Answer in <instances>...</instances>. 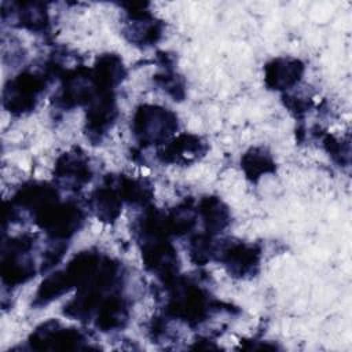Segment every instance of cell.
I'll list each match as a JSON object with an SVG mask.
<instances>
[{
    "label": "cell",
    "mask_w": 352,
    "mask_h": 352,
    "mask_svg": "<svg viewBox=\"0 0 352 352\" xmlns=\"http://www.w3.org/2000/svg\"><path fill=\"white\" fill-rule=\"evenodd\" d=\"M143 260L150 271L166 279L177 268L176 252L162 236H153L144 243Z\"/></svg>",
    "instance_id": "3"
},
{
    "label": "cell",
    "mask_w": 352,
    "mask_h": 352,
    "mask_svg": "<svg viewBox=\"0 0 352 352\" xmlns=\"http://www.w3.org/2000/svg\"><path fill=\"white\" fill-rule=\"evenodd\" d=\"M206 307L208 301L201 289L184 286L176 290L169 309L175 316L182 318L186 322L197 323L205 316Z\"/></svg>",
    "instance_id": "5"
},
{
    "label": "cell",
    "mask_w": 352,
    "mask_h": 352,
    "mask_svg": "<svg viewBox=\"0 0 352 352\" xmlns=\"http://www.w3.org/2000/svg\"><path fill=\"white\" fill-rule=\"evenodd\" d=\"M92 209L96 216L104 221L114 220L121 209V195L113 188L104 187L95 191L92 195Z\"/></svg>",
    "instance_id": "13"
},
{
    "label": "cell",
    "mask_w": 352,
    "mask_h": 352,
    "mask_svg": "<svg viewBox=\"0 0 352 352\" xmlns=\"http://www.w3.org/2000/svg\"><path fill=\"white\" fill-rule=\"evenodd\" d=\"M72 286H73V283H72L67 272L58 271L44 279V282L41 283V286L37 292V300H40L41 302L45 304V302L56 298L62 293L67 292Z\"/></svg>",
    "instance_id": "16"
},
{
    "label": "cell",
    "mask_w": 352,
    "mask_h": 352,
    "mask_svg": "<svg viewBox=\"0 0 352 352\" xmlns=\"http://www.w3.org/2000/svg\"><path fill=\"white\" fill-rule=\"evenodd\" d=\"M87 116L88 131L96 136H100L111 125L116 117V106L110 94L106 92L100 99H94Z\"/></svg>",
    "instance_id": "9"
},
{
    "label": "cell",
    "mask_w": 352,
    "mask_h": 352,
    "mask_svg": "<svg viewBox=\"0 0 352 352\" xmlns=\"http://www.w3.org/2000/svg\"><path fill=\"white\" fill-rule=\"evenodd\" d=\"M204 153L205 143L198 136L180 135L161 151V155L166 162L186 164L199 158Z\"/></svg>",
    "instance_id": "7"
},
{
    "label": "cell",
    "mask_w": 352,
    "mask_h": 352,
    "mask_svg": "<svg viewBox=\"0 0 352 352\" xmlns=\"http://www.w3.org/2000/svg\"><path fill=\"white\" fill-rule=\"evenodd\" d=\"M304 66L293 58H276L265 67V82L272 89H287L297 84Z\"/></svg>",
    "instance_id": "6"
},
{
    "label": "cell",
    "mask_w": 352,
    "mask_h": 352,
    "mask_svg": "<svg viewBox=\"0 0 352 352\" xmlns=\"http://www.w3.org/2000/svg\"><path fill=\"white\" fill-rule=\"evenodd\" d=\"M126 320V307L125 302L118 297H111L100 307L98 314V327L103 331L121 327Z\"/></svg>",
    "instance_id": "14"
},
{
    "label": "cell",
    "mask_w": 352,
    "mask_h": 352,
    "mask_svg": "<svg viewBox=\"0 0 352 352\" xmlns=\"http://www.w3.org/2000/svg\"><path fill=\"white\" fill-rule=\"evenodd\" d=\"M124 67L118 56L104 55L102 56L94 69V82L96 88H111L122 80Z\"/></svg>",
    "instance_id": "11"
},
{
    "label": "cell",
    "mask_w": 352,
    "mask_h": 352,
    "mask_svg": "<svg viewBox=\"0 0 352 352\" xmlns=\"http://www.w3.org/2000/svg\"><path fill=\"white\" fill-rule=\"evenodd\" d=\"M242 168L246 176L252 180H257L263 173H268L274 169V162L267 151L263 148H252L242 157Z\"/></svg>",
    "instance_id": "15"
},
{
    "label": "cell",
    "mask_w": 352,
    "mask_h": 352,
    "mask_svg": "<svg viewBox=\"0 0 352 352\" xmlns=\"http://www.w3.org/2000/svg\"><path fill=\"white\" fill-rule=\"evenodd\" d=\"M43 82L34 74L23 73L10 82L4 91V103L12 111H25L34 106L37 94L41 91Z\"/></svg>",
    "instance_id": "4"
},
{
    "label": "cell",
    "mask_w": 352,
    "mask_h": 352,
    "mask_svg": "<svg viewBox=\"0 0 352 352\" xmlns=\"http://www.w3.org/2000/svg\"><path fill=\"white\" fill-rule=\"evenodd\" d=\"M223 253V260L228 271L236 276H245L253 272V268L257 265L260 257V252L253 245L245 243L231 245Z\"/></svg>",
    "instance_id": "8"
},
{
    "label": "cell",
    "mask_w": 352,
    "mask_h": 352,
    "mask_svg": "<svg viewBox=\"0 0 352 352\" xmlns=\"http://www.w3.org/2000/svg\"><path fill=\"white\" fill-rule=\"evenodd\" d=\"M89 166L87 160L77 153H67L59 158L56 176L66 184L80 186L89 179Z\"/></svg>",
    "instance_id": "10"
},
{
    "label": "cell",
    "mask_w": 352,
    "mask_h": 352,
    "mask_svg": "<svg viewBox=\"0 0 352 352\" xmlns=\"http://www.w3.org/2000/svg\"><path fill=\"white\" fill-rule=\"evenodd\" d=\"M37 220L43 230L54 238H67L80 226L82 216L73 205H58L56 201L37 212Z\"/></svg>",
    "instance_id": "2"
},
{
    "label": "cell",
    "mask_w": 352,
    "mask_h": 352,
    "mask_svg": "<svg viewBox=\"0 0 352 352\" xmlns=\"http://www.w3.org/2000/svg\"><path fill=\"white\" fill-rule=\"evenodd\" d=\"M176 128L175 114L158 106H142L133 117V132L144 146L165 142Z\"/></svg>",
    "instance_id": "1"
},
{
    "label": "cell",
    "mask_w": 352,
    "mask_h": 352,
    "mask_svg": "<svg viewBox=\"0 0 352 352\" xmlns=\"http://www.w3.org/2000/svg\"><path fill=\"white\" fill-rule=\"evenodd\" d=\"M199 213L205 223L206 231L210 234L221 231L228 224V210L219 198H205L201 202Z\"/></svg>",
    "instance_id": "12"
}]
</instances>
